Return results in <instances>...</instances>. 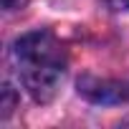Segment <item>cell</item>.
Segmentation results:
<instances>
[{
    "label": "cell",
    "instance_id": "7a4b0ae2",
    "mask_svg": "<svg viewBox=\"0 0 129 129\" xmlns=\"http://www.w3.org/2000/svg\"><path fill=\"white\" fill-rule=\"evenodd\" d=\"M79 94H84L96 104H119V101H129V81L84 76L79 79Z\"/></svg>",
    "mask_w": 129,
    "mask_h": 129
},
{
    "label": "cell",
    "instance_id": "3957f363",
    "mask_svg": "<svg viewBox=\"0 0 129 129\" xmlns=\"http://www.w3.org/2000/svg\"><path fill=\"white\" fill-rule=\"evenodd\" d=\"M0 116H10L13 114V109H15V91L10 89V84H3V101H0Z\"/></svg>",
    "mask_w": 129,
    "mask_h": 129
},
{
    "label": "cell",
    "instance_id": "5b68a950",
    "mask_svg": "<svg viewBox=\"0 0 129 129\" xmlns=\"http://www.w3.org/2000/svg\"><path fill=\"white\" fill-rule=\"evenodd\" d=\"M0 3H3L5 10H18V8H23L28 3V0H0Z\"/></svg>",
    "mask_w": 129,
    "mask_h": 129
},
{
    "label": "cell",
    "instance_id": "6da1fadb",
    "mask_svg": "<svg viewBox=\"0 0 129 129\" xmlns=\"http://www.w3.org/2000/svg\"><path fill=\"white\" fill-rule=\"evenodd\" d=\"M13 58L28 94L36 101H51L58 91L63 74H66L63 46L46 30L25 33L15 41Z\"/></svg>",
    "mask_w": 129,
    "mask_h": 129
},
{
    "label": "cell",
    "instance_id": "277c9868",
    "mask_svg": "<svg viewBox=\"0 0 129 129\" xmlns=\"http://www.w3.org/2000/svg\"><path fill=\"white\" fill-rule=\"evenodd\" d=\"M104 3L111 10H129V0H104Z\"/></svg>",
    "mask_w": 129,
    "mask_h": 129
}]
</instances>
